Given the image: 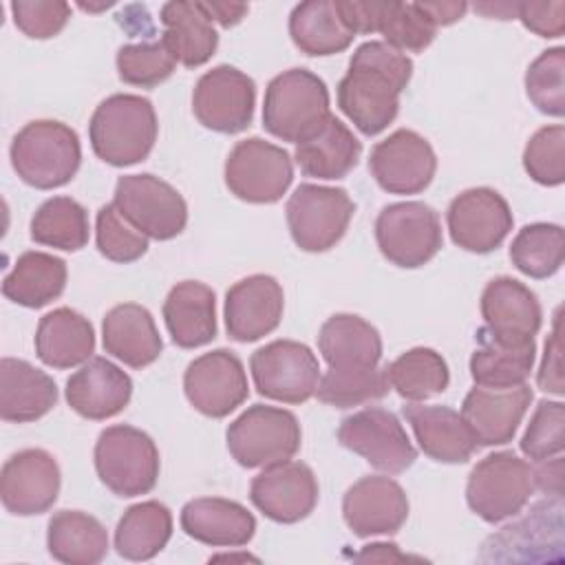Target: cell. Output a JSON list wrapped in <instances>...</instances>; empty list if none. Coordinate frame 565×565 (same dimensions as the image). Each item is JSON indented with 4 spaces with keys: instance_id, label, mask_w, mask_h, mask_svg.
Wrapping results in <instances>:
<instances>
[{
    "instance_id": "obj_37",
    "label": "cell",
    "mask_w": 565,
    "mask_h": 565,
    "mask_svg": "<svg viewBox=\"0 0 565 565\" xmlns=\"http://www.w3.org/2000/svg\"><path fill=\"white\" fill-rule=\"evenodd\" d=\"M291 42L313 57L342 53L351 46L353 33L335 9V0H307L294 7L289 15Z\"/></svg>"
},
{
    "instance_id": "obj_5",
    "label": "cell",
    "mask_w": 565,
    "mask_h": 565,
    "mask_svg": "<svg viewBox=\"0 0 565 565\" xmlns=\"http://www.w3.org/2000/svg\"><path fill=\"white\" fill-rule=\"evenodd\" d=\"M99 481L117 497L148 494L159 479V450L152 437L135 426L115 424L99 433L95 444Z\"/></svg>"
},
{
    "instance_id": "obj_39",
    "label": "cell",
    "mask_w": 565,
    "mask_h": 565,
    "mask_svg": "<svg viewBox=\"0 0 565 565\" xmlns=\"http://www.w3.org/2000/svg\"><path fill=\"white\" fill-rule=\"evenodd\" d=\"M391 388L408 402H424L448 388L450 371L441 353L428 347H413L384 366Z\"/></svg>"
},
{
    "instance_id": "obj_29",
    "label": "cell",
    "mask_w": 565,
    "mask_h": 565,
    "mask_svg": "<svg viewBox=\"0 0 565 565\" xmlns=\"http://www.w3.org/2000/svg\"><path fill=\"white\" fill-rule=\"evenodd\" d=\"M57 404L55 380L20 358L0 360V417L26 424L44 417Z\"/></svg>"
},
{
    "instance_id": "obj_43",
    "label": "cell",
    "mask_w": 565,
    "mask_h": 565,
    "mask_svg": "<svg viewBox=\"0 0 565 565\" xmlns=\"http://www.w3.org/2000/svg\"><path fill=\"white\" fill-rule=\"evenodd\" d=\"M391 384L386 377V369L371 371H327L316 388V397L335 408H351L373 399H380L388 393Z\"/></svg>"
},
{
    "instance_id": "obj_21",
    "label": "cell",
    "mask_w": 565,
    "mask_h": 565,
    "mask_svg": "<svg viewBox=\"0 0 565 565\" xmlns=\"http://www.w3.org/2000/svg\"><path fill=\"white\" fill-rule=\"evenodd\" d=\"M285 294L269 274H252L234 282L225 294V329L236 342H256L269 335L282 318Z\"/></svg>"
},
{
    "instance_id": "obj_28",
    "label": "cell",
    "mask_w": 565,
    "mask_h": 565,
    "mask_svg": "<svg viewBox=\"0 0 565 565\" xmlns=\"http://www.w3.org/2000/svg\"><path fill=\"white\" fill-rule=\"evenodd\" d=\"M318 349L331 371H371L382 360L380 331L355 313H335L318 333Z\"/></svg>"
},
{
    "instance_id": "obj_35",
    "label": "cell",
    "mask_w": 565,
    "mask_h": 565,
    "mask_svg": "<svg viewBox=\"0 0 565 565\" xmlns=\"http://www.w3.org/2000/svg\"><path fill=\"white\" fill-rule=\"evenodd\" d=\"M49 554L64 565H97L108 554V532L82 510H60L46 525Z\"/></svg>"
},
{
    "instance_id": "obj_44",
    "label": "cell",
    "mask_w": 565,
    "mask_h": 565,
    "mask_svg": "<svg viewBox=\"0 0 565 565\" xmlns=\"http://www.w3.org/2000/svg\"><path fill=\"white\" fill-rule=\"evenodd\" d=\"M115 62L119 79L139 88L159 86L174 73L177 66V60L172 57L161 38L152 42L119 46Z\"/></svg>"
},
{
    "instance_id": "obj_55",
    "label": "cell",
    "mask_w": 565,
    "mask_h": 565,
    "mask_svg": "<svg viewBox=\"0 0 565 565\" xmlns=\"http://www.w3.org/2000/svg\"><path fill=\"white\" fill-rule=\"evenodd\" d=\"M516 7L519 2H501V4H475V11L486 13V15H497L499 20H510L512 15L516 18Z\"/></svg>"
},
{
    "instance_id": "obj_18",
    "label": "cell",
    "mask_w": 565,
    "mask_h": 565,
    "mask_svg": "<svg viewBox=\"0 0 565 565\" xmlns=\"http://www.w3.org/2000/svg\"><path fill=\"white\" fill-rule=\"evenodd\" d=\"M60 466L42 448H24L11 455L0 472V499L7 512L33 516L53 508L60 494Z\"/></svg>"
},
{
    "instance_id": "obj_9",
    "label": "cell",
    "mask_w": 565,
    "mask_h": 565,
    "mask_svg": "<svg viewBox=\"0 0 565 565\" xmlns=\"http://www.w3.org/2000/svg\"><path fill=\"white\" fill-rule=\"evenodd\" d=\"M375 241L388 263L404 269L422 267L441 249L439 214L422 201L384 205L375 218Z\"/></svg>"
},
{
    "instance_id": "obj_8",
    "label": "cell",
    "mask_w": 565,
    "mask_h": 565,
    "mask_svg": "<svg viewBox=\"0 0 565 565\" xmlns=\"http://www.w3.org/2000/svg\"><path fill=\"white\" fill-rule=\"evenodd\" d=\"M287 227L302 252H327L340 243L355 214V203L342 188L300 183L287 201Z\"/></svg>"
},
{
    "instance_id": "obj_40",
    "label": "cell",
    "mask_w": 565,
    "mask_h": 565,
    "mask_svg": "<svg viewBox=\"0 0 565 565\" xmlns=\"http://www.w3.org/2000/svg\"><path fill=\"white\" fill-rule=\"evenodd\" d=\"M29 230L35 243L64 252L82 249L90 236L88 212L71 196L46 199L31 216Z\"/></svg>"
},
{
    "instance_id": "obj_41",
    "label": "cell",
    "mask_w": 565,
    "mask_h": 565,
    "mask_svg": "<svg viewBox=\"0 0 565 565\" xmlns=\"http://www.w3.org/2000/svg\"><path fill=\"white\" fill-rule=\"evenodd\" d=\"M565 258V234L556 223H530L519 230L510 245L512 265L530 278L554 276Z\"/></svg>"
},
{
    "instance_id": "obj_7",
    "label": "cell",
    "mask_w": 565,
    "mask_h": 565,
    "mask_svg": "<svg viewBox=\"0 0 565 565\" xmlns=\"http://www.w3.org/2000/svg\"><path fill=\"white\" fill-rule=\"evenodd\" d=\"M532 466L510 450L483 457L468 477V508L486 523L516 516L534 492Z\"/></svg>"
},
{
    "instance_id": "obj_11",
    "label": "cell",
    "mask_w": 565,
    "mask_h": 565,
    "mask_svg": "<svg viewBox=\"0 0 565 565\" xmlns=\"http://www.w3.org/2000/svg\"><path fill=\"white\" fill-rule=\"evenodd\" d=\"M256 391L282 404H302L316 395L320 364L316 353L296 340H274L249 358Z\"/></svg>"
},
{
    "instance_id": "obj_33",
    "label": "cell",
    "mask_w": 565,
    "mask_h": 565,
    "mask_svg": "<svg viewBox=\"0 0 565 565\" xmlns=\"http://www.w3.org/2000/svg\"><path fill=\"white\" fill-rule=\"evenodd\" d=\"M475 340L477 349L470 355V375L477 386L510 388L525 384L536 358L534 340L505 342L488 333L486 327L477 329Z\"/></svg>"
},
{
    "instance_id": "obj_27",
    "label": "cell",
    "mask_w": 565,
    "mask_h": 565,
    "mask_svg": "<svg viewBox=\"0 0 565 565\" xmlns=\"http://www.w3.org/2000/svg\"><path fill=\"white\" fill-rule=\"evenodd\" d=\"M102 342L106 353L130 369L152 364L163 351L152 313L137 302H121L104 316Z\"/></svg>"
},
{
    "instance_id": "obj_24",
    "label": "cell",
    "mask_w": 565,
    "mask_h": 565,
    "mask_svg": "<svg viewBox=\"0 0 565 565\" xmlns=\"http://www.w3.org/2000/svg\"><path fill=\"white\" fill-rule=\"evenodd\" d=\"M64 397L79 417L102 422L119 415L128 406L132 380L108 358L97 355L66 380Z\"/></svg>"
},
{
    "instance_id": "obj_42",
    "label": "cell",
    "mask_w": 565,
    "mask_h": 565,
    "mask_svg": "<svg viewBox=\"0 0 565 565\" xmlns=\"http://www.w3.org/2000/svg\"><path fill=\"white\" fill-rule=\"evenodd\" d=\"M375 33H382L384 42L402 53H419L435 40L437 26L419 2H377Z\"/></svg>"
},
{
    "instance_id": "obj_15",
    "label": "cell",
    "mask_w": 565,
    "mask_h": 565,
    "mask_svg": "<svg viewBox=\"0 0 565 565\" xmlns=\"http://www.w3.org/2000/svg\"><path fill=\"white\" fill-rule=\"evenodd\" d=\"M183 391L201 415L223 419L249 395L245 366L234 351L214 349L188 364Z\"/></svg>"
},
{
    "instance_id": "obj_17",
    "label": "cell",
    "mask_w": 565,
    "mask_h": 565,
    "mask_svg": "<svg viewBox=\"0 0 565 565\" xmlns=\"http://www.w3.org/2000/svg\"><path fill=\"white\" fill-rule=\"evenodd\" d=\"M369 170L384 192L417 194L430 185L437 157L419 132L399 128L373 146Z\"/></svg>"
},
{
    "instance_id": "obj_2",
    "label": "cell",
    "mask_w": 565,
    "mask_h": 565,
    "mask_svg": "<svg viewBox=\"0 0 565 565\" xmlns=\"http://www.w3.org/2000/svg\"><path fill=\"white\" fill-rule=\"evenodd\" d=\"M159 124L150 99L117 93L99 102L88 124L93 152L115 168L143 161L157 141Z\"/></svg>"
},
{
    "instance_id": "obj_10",
    "label": "cell",
    "mask_w": 565,
    "mask_h": 565,
    "mask_svg": "<svg viewBox=\"0 0 565 565\" xmlns=\"http://www.w3.org/2000/svg\"><path fill=\"white\" fill-rule=\"evenodd\" d=\"M294 181L289 152L260 137L238 141L225 159V185L247 203L269 205L282 199Z\"/></svg>"
},
{
    "instance_id": "obj_14",
    "label": "cell",
    "mask_w": 565,
    "mask_h": 565,
    "mask_svg": "<svg viewBox=\"0 0 565 565\" xmlns=\"http://www.w3.org/2000/svg\"><path fill=\"white\" fill-rule=\"evenodd\" d=\"M254 79L230 64L203 73L192 93V110L199 124L221 135L243 132L254 119Z\"/></svg>"
},
{
    "instance_id": "obj_16",
    "label": "cell",
    "mask_w": 565,
    "mask_h": 565,
    "mask_svg": "<svg viewBox=\"0 0 565 565\" xmlns=\"http://www.w3.org/2000/svg\"><path fill=\"white\" fill-rule=\"evenodd\" d=\"M446 223L457 247L472 254H488L508 238L514 216L497 190L470 188L450 201Z\"/></svg>"
},
{
    "instance_id": "obj_52",
    "label": "cell",
    "mask_w": 565,
    "mask_h": 565,
    "mask_svg": "<svg viewBox=\"0 0 565 565\" xmlns=\"http://www.w3.org/2000/svg\"><path fill=\"white\" fill-rule=\"evenodd\" d=\"M539 468H532L534 472V488L543 490L545 494L561 497L563 492V459L561 455L536 461Z\"/></svg>"
},
{
    "instance_id": "obj_49",
    "label": "cell",
    "mask_w": 565,
    "mask_h": 565,
    "mask_svg": "<svg viewBox=\"0 0 565 565\" xmlns=\"http://www.w3.org/2000/svg\"><path fill=\"white\" fill-rule=\"evenodd\" d=\"M9 7H11L15 26L26 38H33V40H46L57 35L71 18V4L62 0H46V2L15 0Z\"/></svg>"
},
{
    "instance_id": "obj_6",
    "label": "cell",
    "mask_w": 565,
    "mask_h": 565,
    "mask_svg": "<svg viewBox=\"0 0 565 565\" xmlns=\"http://www.w3.org/2000/svg\"><path fill=\"white\" fill-rule=\"evenodd\" d=\"M227 450L243 468H267L289 461L302 441L298 417L278 406L254 404L225 433Z\"/></svg>"
},
{
    "instance_id": "obj_30",
    "label": "cell",
    "mask_w": 565,
    "mask_h": 565,
    "mask_svg": "<svg viewBox=\"0 0 565 565\" xmlns=\"http://www.w3.org/2000/svg\"><path fill=\"white\" fill-rule=\"evenodd\" d=\"M163 320L172 342L196 349L216 338V296L199 280L177 282L163 300Z\"/></svg>"
},
{
    "instance_id": "obj_54",
    "label": "cell",
    "mask_w": 565,
    "mask_h": 565,
    "mask_svg": "<svg viewBox=\"0 0 565 565\" xmlns=\"http://www.w3.org/2000/svg\"><path fill=\"white\" fill-rule=\"evenodd\" d=\"M203 7L210 13V18L221 26L238 24L249 9L247 4H236V2H203Z\"/></svg>"
},
{
    "instance_id": "obj_12",
    "label": "cell",
    "mask_w": 565,
    "mask_h": 565,
    "mask_svg": "<svg viewBox=\"0 0 565 565\" xmlns=\"http://www.w3.org/2000/svg\"><path fill=\"white\" fill-rule=\"evenodd\" d=\"M117 210L148 238L170 241L185 230V199L154 174H124L115 185Z\"/></svg>"
},
{
    "instance_id": "obj_38",
    "label": "cell",
    "mask_w": 565,
    "mask_h": 565,
    "mask_svg": "<svg viewBox=\"0 0 565 565\" xmlns=\"http://www.w3.org/2000/svg\"><path fill=\"white\" fill-rule=\"evenodd\" d=\"M172 536V512L161 501L130 505L115 530V550L128 561L154 558Z\"/></svg>"
},
{
    "instance_id": "obj_22",
    "label": "cell",
    "mask_w": 565,
    "mask_h": 565,
    "mask_svg": "<svg viewBox=\"0 0 565 565\" xmlns=\"http://www.w3.org/2000/svg\"><path fill=\"white\" fill-rule=\"evenodd\" d=\"M532 402L527 384L510 388L475 386L461 404V417L477 446H503L514 439L516 428Z\"/></svg>"
},
{
    "instance_id": "obj_48",
    "label": "cell",
    "mask_w": 565,
    "mask_h": 565,
    "mask_svg": "<svg viewBox=\"0 0 565 565\" xmlns=\"http://www.w3.org/2000/svg\"><path fill=\"white\" fill-rule=\"evenodd\" d=\"M519 446L521 452L532 461L561 455L565 448V404L541 399Z\"/></svg>"
},
{
    "instance_id": "obj_31",
    "label": "cell",
    "mask_w": 565,
    "mask_h": 565,
    "mask_svg": "<svg viewBox=\"0 0 565 565\" xmlns=\"http://www.w3.org/2000/svg\"><path fill=\"white\" fill-rule=\"evenodd\" d=\"M159 20L163 24L161 40L179 64L196 68L214 55L218 46V33L203 2H166L159 11Z\"/></svg>"
},
{
    "instance_id": "obj_32",
    "label": "cell",
    "mask_w": 565,
    "mask_h": 565,
    "mask_svg": "<svg viewBox=\"0 0 565 565\" xmlns=\"http://www.w3.org/2000/svg\"><path fill=\"white\" fill-rule=\"evenodd\" d=\"M95 329L88 318L71 307L44 313L35 331V353L53 369H73L93 358Z\"/></svg>"
},
{
    "instance_id": "obj_13",
    "label": "cell",
    "mask_w": 565,
    "mask_h": 565,
    "mask_svg": "<svg viewBox=\"0 0 565 565\" xmlns=\"http://www.w3.org/2000/svg\"><path fill=\"white\" fill-rule=\"evenodd\" d=\"M338 441L386 475H399L417 459V450L402 422L380 406L344 417L338 426Z\"/></svg>"
},
{
    "instance_id": "obj_4",
    "label": "cell",
    "mask_w": 565,
    "mask_h": 565,
    "mask_svg": "<svg viewBox=\"0 0 565 565\" xmlns=\"http://www.w3.org/2000/svg\"><path fill=\"white\" fill-rule=\"evenodd\" d=\"M329 117V88L307 68L282 71L265 88L263 126L282 141L300 143Z\"/></svg>"
},
{
    "instance_id": "obj_20",
    "label": "cell",
    "mask_w": 565,
    "mask_h": 565,
    "mask_svg": "<svg viewBox=\"0 0 565 565\" xmlns=\"http://www.w3.org/2000/svg\"><path fill=\"white\" fill-rule=\"evenodd\" d=\"M342 516L360 539L395 534L408 519V497L395 479L369 475L344 492Z\"/></svg>"
},
{
    "instance_id": "obj_3",
    "label": "cell",
    "mask_w": 565,
    "mask_h": 565,
    "mask_svg": "<svg viewBox=\"0 0 565 565\" xmlns=\"http://www.w3.org/2000/svg\"><path fill=\"white\" fill-rule=\"evenodd\" d=\"M15 174L31 188L66 185L79 170L82 146L77 132L55 119H35L18 130L9 148Z\"/></svg>"
},
{
    "instance_id": "obj_45",
    "label": "cell",
    "mask_w": 565,
    "mask_h": 565,
    "mask_svg": "<svg viewBox=\"0 0 565 565\" xmlns=\"http://www.w3.org/2000/svg\"><path fill=\"white\" fill-rule=\"evenodd\" d=\"M95 243L104 258L113 263H135L148 252V236L141 234L115 203L99 207L95 218Z\"/></svg>"
},
{
    "instance_id": "obj_25",
    "label": "cell",
    "mask_w": 565,
    "mask_h": 565,
    "mask_svg": "<svg viewBox=\"0 0 565 565\" xmlns=\"http://www.w3.org/2000/svg\"><path fill=\"white\" fill-rule=\"evenodd\" d=\"M402 415L411 424L419 448L430 459L439 463H466L475 455L477 441L455 408L411 402L402 406Z\"/></svg>"
},
{
    "instance_id": "obj_26",
    "label": "cell",
    "mask_w": 565,
    "mask_h": 565,
    "mask_svg": "<svg viewBox=\"0 0 565 565\" xmlns=\"http://www.w3.org/2000/svg\"><path fill=\"white\" fill-rule=\"evenodd\" d=\"M181 530L203 545L243 547L254 539L256 519L238 501L199 497L183 505Z\"/></svg>"
},
{
    "instance_id": "obj_19",
    "label": "cell",
    "mask_w": 565,
    "mask_h": 565,
    "mask_svg": "<svg viewBox=\"0 0 565 565\" xmlns=\"http://www.w3.org/2000/svg\"><path fill=\"white\" fill-rule=\"evenodd\" d=\"M318 479L302 461H282L263 468L249 483V501L276 523H298L318 503Z\"/></svg>"
},
{
    "instance_id": "obj_53",
    "label": "cell",
    "mask_w": 565,
    "mask_h": 565,
    "mask_svg": "<svg viewBox=\"0 0 565 565\" xmlns=\"http://www.w3.org/2000/svg\"><path fill=\"white\" fill-rule=\"evenodd\" d=\"M422 11L430 18V22L435 26H448L457 20L463 18V13L468 11V4L466 2H419Z\"/></svg>"
},
{
    "instance_id": "obj_46",
    "label": "cell",
    "mask_w": 565,
    "mask_h": 565,
    "mask_svg": "<svg viewBox=\"0 0 565 565\" xmlns=\"http://www.w3.org/2000/svg\"><path fill=\"white\" fill-rule=\"evenodd\" d=\"M565 49L554 46L543 51L525 73V93L527 99L550 117H563L565 113Z\"/></svg>"
},
{
    "instance_id": "obj_36",
    "label": "cell",
    "mask_w": 565,
    "mask_h": 565,
    "mask_svg": "<svg viewBox=\"0 0 565 565\" xmlns=\"http://www.w3.org/2000/svg\"><path fill=\"white\" fill-rule=\"evenodd\" d=\"M66 278L68 269L60 256L46 252H24L4 276L2 294L7 300L20 307L40 309L64 294Z\"/></svg>"
},
{
    "instance_id": "obj_50",
    "label": "cell",
    "mask_w": 565,
    "mask_h": 565,
    "mask_svg": "<svg viewBox=\"0 0 565 565\" xmlns=\"http://www.w3.org/2000/svg\"><path fill=\"white\" fill-rule=\"evenodd\" d=\"M516 18L539 38H561L565 33V2H519Z\"/></svg>"
},
{
    "instance_id": "obj_1",
    "label": "cell",
    "mask_w": 565,
    "mask_h": 565,
    "mask_svg": "<svg viewBox=\"0 0 565 565\" xmlns=\"http://www.w3.org/2000/svg\"><path fill=\"white\" fill-rule=\"evenodd\" d=\"M413 62L386 42L360 44L338 84V106L366 135H380L397 117L399 95L408 86Z\"/></svg>"
},
{
    "instance_id": "obj_51",
    "label": "cell",
    "mask_w": 565,
    "mask_h": 565,
    "mask_svg": "<svg viewBox=\"0 0 565 565\" xmlns=\"http://www.w3.org/2000/svg\"><path fill=\"white\" fill-rule=\"evenodd\" d=\"M539 386L545 393H554V395H563L565 393V380H563V342H561V311H556L554 316V324L552 331L545 340V353L539 366V375H536Z\"/></svg>"
},
{
    "instance_id": "obj_34",
    "label": "cell",
    "mask_w": 565,
    "mask_h": 565,
    "mask_svg": "<svg viewBox=\"0 0 565 565\" xmlns=\"http://www.w3.org/2000/svg\"><path fill=\"white\" fill-rule=\"evenodd\" d=\"M362 154L358 137L338 119L329 117L311 137L296 143V163L302 174L333 181L347 177Z\"/></svg>"
},
{
    "instance_id": "obj_23",
    "label": "cell",
    "mask_w": 565,
    "mask_h": 565,
    "mask_svg": "<svg viewBox=\"0 0 565 565\" xmlns=\"http://www.w3.org/2000/svg\"><path fill=\"white\" fill-rule=\"evenodd\" d=\"M479 307L486 331L505 342L534 340L543 322L536 294L512 276L492 278L481 294Z\"/></svg>"
},
{
    "instance_id": "obj_47",
    "label": "cell",
    "mask_w": 565,
    "mask_h": 565,
    "mask_svg": "<svg viewBox=\"0 0 565 565\" xmlns=\"http://www.w3.org/2000/svg\"><path fill=\"white\" fill-rule=\"evenodd\" d=\"M523 168L541 185L554 188L565 181V128L552 124L539 128L523 150Z\"/></svg>"
}]
</instances>
